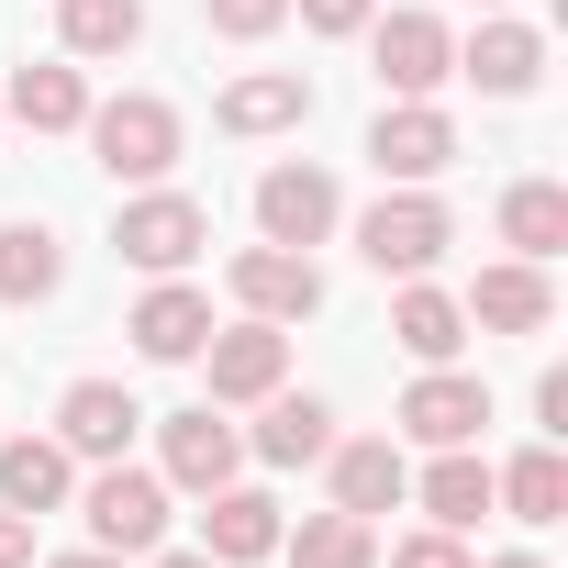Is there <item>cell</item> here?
<instances>
[{
	"label": "cell",
	"mask_w": 568,
	"mask_h": 568,
	"mask_svg": "<svg viewBox=\"0 0 568 568\" xmlns=\"http://www.w3.org/2000/svg\"><path fill=\"white\" fill-rule=\"evenodd\" d=\"M479 424H490V390H479L468 368H424V379L402 390V435H413V446H468Z\"/></svg>",
	"instance_id": "cell-12"
},
{
	"label": "cell",
	"mask_w": 568,
	"mask_h": 568,
	"mask_svg": "<svg viewBox=\"0 0 568 568\" xmlns=\"http://www.w3.org/2000/svg\"><path fill=\"white\" fill-rule=\"evenodd\" d=\"M57 34H68V57H123L145 34V0H57Z\"/></svg>",
	"instance_id": "cell-28"
},
{
	"label": "cell",
	"mask_w": 568,
	"mask_h": 568,
	"mask_svg": "<svg viewBox=\"0 0 568 568\" xmlns=\"http://www.w3.org/2000/svg\"><path fill=\"white\" fill-rule=\"evenodd\" d=\"M368 156H379V179H390V190H424V179H446V168H457V123H446L435 101H390V112L368 123Z\"/></svg>",
	"instance_id": "cell-7"
},
{
	"label": "cell",
	"mask_w": 568,
	"mask_h": 568,
	"mask_svg": "<svg viewBox=\"0 0 568 568\" xmlns=\"http://www.w3.org/2000/svg\"><path fill=\"white\" fill-rule=\"evenodd\" d=\"M479 12H490V0H479Z\"/></svg>",
	"instance_id": "cell-37"
},
{
	"label": "cell",
	"mask_w": 568,
	"mask_h": 568,
	"mask_svg": "<svg viewBox=\"0 0 568 568\" xmlns=\"http://www.w3.org/2000/svg\"><path fill=\"white\" fill-rule=\"evenodd\" d=\"M535 424H546V435H568V368H546V379H535Z\"/></svg>",
	"instance_id": "cell-33"
},
{
	"label": "cell",
	"mask_w": 568,
	"mask_h": 568,
	"mask_svg": "<svg viewBox=\"0 0 568 568\" xmlns=\"http://www.w3.org/2000/svg\"><path fill=\"white\" fill-rule=\"evenodd\" d=\"M0 112H12L23 134H79V123H90V79H79V68H12Z\"/></svg>",
	"instance_id": "cell-22"
},
{
	"label": "cell",
	"mask_w": 568,
	"mask_h": 568,
	"mask_svg": "<svg viewBox=\"0 0 568 568\" xmlns=\"http://www.w3.org/2000/svg\"><path fill=\"white\" fill-rule=\"evenodd\" d=\"M223 278H234V302H245L256 324H302V313H324V267H313L302 245H245Z\"/></svg>",
	"instance_id": "cell-9"
},
{
	"label": "cell",
	"mask_w": 568,
	"mask_h": 568,
	"mask_svg": "<svg viewBox=\"0 0 568 568\" xmlns=\"http://www.w3.org/2000/svg\"><path fill=\"white\" fill-rule=\"evenodd\" d=\"M145 568H223V557H201V546H145Z\"/></svg>",
	"instance_id": "cell-34"
},
{
	"label": "cell",
	"mask_w": 568,
	"mask_h": 568,
	"mask_svg": "<svg viewBox=\"0 0 568 568\" xmlns=\"http://www.w3.org/2000/svg\"><path fill=\"white\" fill-rule=\"evenodd\" d=\"M112 245L145 267V278H179L201 245H212V212L190 201V190H145V201H123V223H112Z\"/></svg>",
	"instance_id": "cell-5"
},
{
	"label": "cell",
	"mask_w": 568,
	"mask_h": 568,
	"mask_svg": "<svg viewBox=\"0 0 568 568\" xmlns=\"http://www.w3.org/2000/svg\"><path fill=\"white\" fill-rule=\"evenodd\" d=\"M234 468H245V435L223 424V402L168 413V435H156V479H168V490H223Z\"/></svg>",
	"instance_id": "cell-8"
},
{
	"label": "cell",
	"mask_w": 568,
	"mask_h": 568,
	"mask_svg": "<svg viewBox=\"0 0 568 568\" xmlns=\"http://www.w3.org/2000/svg\"><path fill=\"white\" fill-rule=\"evenodd\" d=\"M490 501H513V524H557V513H568V457H557V435L524 446L513 468H490Z\"/></svg>",
	"instance_id": "cell-26"
},
{
	"label": "cell",
	"mask_w": 568,
	"mask_h": 568,
	"mask_svg": "<svg viewBox=\"0 0 568 568\" xmlns=\"http://www.w3.org/2000/svg\"><path fill=\"white\" fill-rule=\"evenodd\" d=\"M245 446H256L267 468H313V457L335 446V413H324L313 390H267V424H256Z\"/></svg>",
	"instance_id": "cell-23"
},
{
	"label": "cell",
	"mask_w": 568,
	"mask_h": 568,
	"mask_svg": "<svg viewBox=\"0 0 568 568\" xmlns=\"http://www.w3.org/2000/svg\"><path fill=\"white\" fill-rule=\"evenodd\" d=\"M0 568H34V513L0 501Z\"/></svg>",
	"instance_id": "cell-32"
},
{
	"label": "cell",
	"mask_w": 568,
	"mask_h": 568,
	"mask_svg": "<svg viewBox=\"0 0 568 568\" xmlns=\"http://www.w3.org/2000/svg\"><path fill=\"white\" fill-rule=\"evenodd\" d=\"M390 568H468V546H457L446 524H424V535H402V546H390Z\"/></svg>",
	"instance_id": "cell-30"
},
{
	"label": "cell",
	"mask_w": 568,
	"mask_h": 568,
	"mask_svg": "<svg viewBox=\"0 0 568 568\" xmlns=\"http://www.w3.org/2000/svg\"><path fill=\"white\" fill-rule=\"evenodd\" d=\"M424 513H435L446 535H468V524L490 513V468H479L468 446H435V468H424Z\"/></svg>",
	"instance_id": "cell-27"
},
{
	"label": "cell",
	"mask_w": 568,
	"mask_h": 568,
	"mask_svg": "<svg viewBox=\"0 0 568 568\" xmlns=\"http://www.w3.org/2000/svg\"><path fill=\"white\" fill-rule=\"evenodd\" d=\"M368 57H379V90L390 101H435L457 79V34L435 12H368Z\"/></svg>",
	"instance_id": "cell-4"
},
{
	"label": "cell",
	"mask_w": 568,
	"mask_h": 568,
	"mask_svg": "<svg viewBox=\"0 0 568 568\" xmlns=\"http://www.w3.org/2000/svg\"><path fill=\"white\" fill-rule=\"evenodd\" d=\"M278 557L291 568H379V524L368 513H302V524H278Z\"/></svg>",
	"instance_id": "cell-21"
},
{
	"label": "cell",
	"mask_w": 568,
	"mask_h": 568,
	"mask_svg": "<svg viewBox=\"0 0 568 568\" xmlns=\"http://www.w3.org/2000/svg\"><path fill=\"white\" fill-rule=\"evenodd\" d=\"M57 291H68V245H57L45 223H0V302L34 313V302H57Z\"/></svg>",
	"instance_id": "cell-20"
},
{
	"label": "cell",
	"mask_w": 568,
	"mask_h": 568,
	"mask_svg": "<svg viewBox=\"0 0 568 568\" xmlns=\"http://www.w3.org/2000/svg\"><path fill=\"white\" fill-rule=\"evenodd\" d=\"M256 223H267V245H302V256H313V245L346 223L335 168H313V156H302V168H267V179H256Z\"/></svg>",
	"instance_id": "cell-6"
},
{
	"label": "cell",
	"mask_w": 568,
	"mask_h": 568,
	"mask_svg": "<svg viewBox=\"0 0 568 568\" xmlns=\"http://www.w3.org/2000/svg\"><path fill=\"white\" fill-rule=\"evenodd\" d=\"M291 123H313V79L302 68H256V79L223 90V134H291Z\"/></svg>",
	"instance_id": "cell-18"
},
{
	"label": "cell",
	"mask_w": 568,
	"mask_h": 568,
	"mask_svg": "<svg viewBox=\"0 0 568 568\" xmlns=\"http://www.w3.org/2000/svg\"><path fill=\"white\" fill-rule=\"evenodd\" d=\"M201 12H212V34L256 45V34H278V23H291V0H201Z\"/></svg>",
	"instance_id": "cell-29"
},
{
	"label": "cell",
	"mask_w": 568,
	"mask_h": 568,
	"mask_svg": "<svg viewBox=\"0 0 568 568\" xmlns=\"http://www.w3.org/2000/svg\"><path fill=\"white\" fill-rule=\"evenodd\" d=\"M201 368H212V402H267L278 379H291V335H278V324H223L212 346H201Z\"/></svg>",
	"instance_id": "cell-10"
},
{
	"label": "cell",
	"mask_w": 568,
	"mask_h": 568,
	"mask_svg": "<svg viewBox=\"0 0 568 568\" xmlns=\"http://www.w3.org/2000/svg\"><path fill=\"white\" fill-rule=\"evenodd\" d=\"M446 245H457V212H446L435 190H379V201L357 212V256H368L379 278H424Z\"/></svg>",
	"instance_id": "cell-1"
},
{
	"label": "cell",
	"mask_w": 568,
	"mask_h": 568,
	"mask_svg": "<svg viewBox=\"0 0 568 568\" xmlns=\"http://www.w3.org/2000/svg\"><path fill=\"white\" fill-rule=\"evenodd\" d=\"M68 490H79V457L57 435H12V446H0V501H12V513H57Z\"/></svg>",
	"instance_id": "cell-19"
},
{
	"label": "cell",
	"mask_w": 568,
	"mask_h": 568,
	"mask_svg": "<svg viewBox=\"0 0 568 568\" xmlns=\"http://www.w3.org/2000/svg\"><path fill=\"white\" fill-rule=\"evenodd\" d=\"M90 156L112 168V179H168L179 168V112L156 101V90H123V101H90Z\"/></svg>",
	"instance_id": "cell-2"
},
{
	"label": "cell",
	"mask_w": 568,
	"mask_h": 568,
	"mask_svg": "<svg viewBox=\"0 0 568 568\" xmlns=\"http://www.w3.org/2000/svg\"><path fill=\"white\" fill-rule=\"evenodd\" d=\"M291 12H302L313 34H368V12H379V0H291Z\"/></svg>",
	"instance_id": "cell-31"
},
{
	"label": "cell",
	"mask_w": 568,
	"mask_h": 568,
	"mask_svg": "<svg viewBox=\"0 0 568 568\" xmlns=\"http://www.w3.org/2000/svg\"><path fill=\"white\" fill-rule=\"evenodd\" d=\"M212 346V302L190 291V278H156V291L134 302V357H156V368H190Z\"/></svg>",
	"instance_id": "cell-14"
},
{
	"label": "cell",
	"mask_w": 568,
	"mask_h": 568,
	"mask_svg": "<svg viewBox=\"0 0 568 568\" xmlns=\"http://www.w3.org/2000/svg\"><path fill=\"white\" fill-rule=\"evenodd\" d=\"M457 79H479L490 101H524V90L546 79V34H535V23H479V34L457 45Z\"/></svg>",
	"instance_id": "cell-16"
},
{
	"label": "cell",
	"mask_w": 568,
	"mask_h": 568,
	"mask_svg": "<svg viewBox=\"0 0 568 568\" xmlns=\"http://www.w3.org/2000/svg\"><path fill=\"white\" fill-rule=\"evenodd\" d=\"M57 568H123V557H112V546H79V557H57Z\"/></svg>",
	"instance_id": "cell-35"
},
{
	"label": "cell",
	"mask_w": 568,
	"mask_h": 568,
	"mask_svg": "<svg viewBox=\"0 0 568 568\" xmlns=\"http://www.w3.org/2000/svg\"><path fill=\"white\" fill-rule=\"evenodd\" d=\"M479 335H546L557 324V291H546V267L535 256H501V267H479V291L457 302Z\"/></svg>",
	"instance_id": "cell-11"
},
{
	"label": "cell",
	"mask_w": 568,
	"mask_h": 568,
	"mask_svg": "<svg viewBox=\"0 0 568 568\" xmlns=\"http://www.w3.org/2000/svg\"><path fill=\"white\" fill-rule=\"evenodd\" d=\"M390 335H402L413 368H446V357L468 346V313H457V291H424V278H413V291L390 302Z\"/></svg>",
	"instance_id": "cell-24"
},
{
	"label": "cell",
	"mask_w": 568,
	"mask_h": 568,
	"mask_svg": "<svg viewBox=\"0 0 568 568\" xmlns=\"http://www.w3.org/2000/svg\"><path fill=\"white\" fill-rule=\"evenodd\" d=\"M134 424H145V413H134L123 379H79V390L57 402V446H68V457H123Z\"/></svg>",
	"instance_id": "cell-17"
},
{
	"label": "cell",
	"mask_w": 568,
	"mask_h": 568,
	"mask_svg": "<svg viewBox=\"0 0 568 568\" xmlns=\"http://www.w3.org/2000/svg\"><path fill=\"white\" fill-rule=\"evenodd\" d=\"M501 245L546 267V256L568 245V190H557V179H513V190H501Z\"/></svg>",
	"instance_id": "cell-25"
},
{
	"label": "cell",
	"mask_w": 568,
	"mask_h": 568,
	"mask_svg": "<svg viewBox=\"0 0 568 568\" xmlns=\"http://www.w3.org/2000/svg\"><path fill=\"white\" fill-rule=\"evenodd\" d=\"M324 468H335V513H402V490H413V457L390 446V435H357V446H324Z\"/></svg>",
	"instance_id": "cell-15"
},
{
	"label": "cell",
	"mask_w": 568,
	"mask_h": 568,
	"mask_svg": "<svg viewBox=\"0 0 568 568\" xmlns=\"http://www.w3.org/2000/svg\"><path fill=\"white\" fill-rule=\"evenodd\" d=\"M201 557H223V568L278 557V501H267V490H245V479L201 490Z\"/></svg>",
	"instance_id": "cell-13"
},
{
	"label": "cell",
	"mask_w": 568,
	"mask_h": 568,
	"mask_svg": "<svg viewBox=\"0 0 568 568\" xmlns=\"http://www.w3.org/2000/svg\"><path fill=\"white\" fill-rule=\"evenodd\" d=\"M468 568H546V557H468Z\"/></svg>",
	"instance_id": "cell-36"
},
{
	"label": "cell",
	"mask_w": 568,
	"mask_h": 568,
	"mask_svg": "<svg viewBox=\"0 0 568 568\" xmlns=\"http://www.w3.org/2000/svg\"><path fill=\"white\" fill-rule=\"evenodd\" d=\"M79 513H90V546H112V557H145V546H168V479H156V468H123V457H101V479L79 490Z\"/></svg>",
	"instance_id": "cell-3"
}]
</instances>
